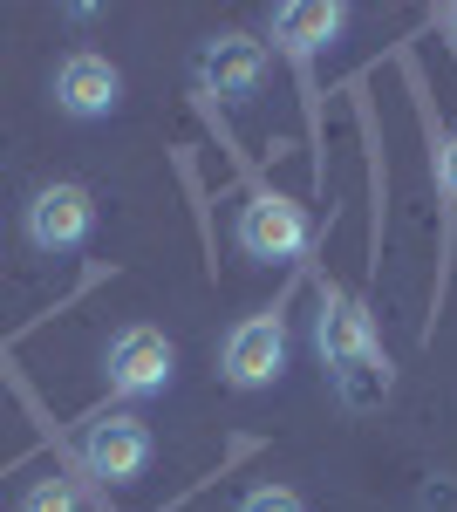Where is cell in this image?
Returning <instances> with one entry per match:
<instances>
[{"label":"cell","instance_id":"12","mask_svg":"<svg viewBox=\"0 0 457 512\" xmlns=\"http://www.w3.org/2000/svg\"><path fill=\"white\" fill-rule=\"evenodd\" d=\"M232 512H307V506H301V492H287V485H253Z\"/></svg>","mask_w":457,"mask_h":512},{"label":"cell","instance_id":"1","mask_svg":"<svg viewBox=\"0 0 457 512\" xmlns=\"http://www.w3.org/2000/svg\"><path fill=\"white\" fill-rule=\"evenodd\" d=\"M171 376H178V342L164 335V328H151V321H137V328H123V335H110V349H103V383H110L116 396H157L171 390Z\"/></svg>","mask_w":457,"mask_h":512},{"label":"cell","instance_id":"5","mask_svg":"<svg viewBox=\"0 0 457 512\" xmlns=\"http://www.w3.org/2000/svg\"><path fill=\"white\" fill-rule=\"evenodd\" d=\"M21 226H28V246H41V253H76L96 233V198L82 185H41Z\"/></svg>","mask_w":457,"mask_h":512},{"label":"cell","instance_id":"11","mask_svg":"<svg viewBox=\"0 0 457 512\" xmlns=\"http://www.w3.org/2000/svg\"><path fill=\"white\" fill-rule=\"evenodd\" d=\"M21 512H82V492L69 478H35L28 499H21Z\"/></svg>","mask_w":457,"mask_h":512},{"label":"cell","instance_id":"7","mask_svg":"<svg viewBox=\"0 0 457 512\" xmlns=\"http://www.w3.org/2000/svg\"><path fill=\"white\" fill-rule=\"evenodd\" d=\"M198 82H205V96H219V103H253L260 82H267V48H260L253 35L205 41V55H198Z\"/></svg>","mask_w":457,"mask_h":512},{"label":"cell","instance_id":"2","mask_svg":"<svg viewBox=\"0 0 457 512\" xmlns=\"http://www.w3.org/2000/svg\"><path fill=\"white\" fill-rule=\"evenodd\" d=\"M232 239H239V253L246 260H294V253H307V212L294 205V198L280 192H253L246 205H239V226H232Z\"/></svg>","mask_w":457,"mask_h":512},{"label":"cell","instance_id":"4","mask_svg":"<svg viewBox=\"0 0 457 512\" xmlns=\"http://www.w3.org/2000/svg\"><path fill=\"white\" fill-rule=\"evenodd\" d=\"M123 103V69H116L110 55H96V48H76V55H62V69H55V110L76 123H103Z\"/></svg>","mask_w":457,"mask_h":512},{"label":"cell","instance_id":"8","mask_svg":"<svg viewBox=\"0 0 457 512\" xmlns=\"http://www.w3.org/2000/svg\"><path fill=\"white\" fill-rule=\"evenodd\" d=\"M342 28H348L342 0H280L273 7V41L287 55H321V48L342 41Z\"/></svg>","mask_w":457,"mask_h":512},{"label":"cell","instance_id":"3","mask_svg":"<svg viewBox=\"0 0 457 512\" xmlns=\"http://www.w3.org/2000/svg\"><path fill=\"white\" fill-rule=\"evenodd\" d=\"M219 369H226L232 390H267V383H280V369H287V328H280V315L232 321L226 349H219Z\"/></svg>","mask_w":457,"mask_h":512},{"label":"cell","instance_id":"6","mask_svg":"<svg viewBox=\"0 0 457 512\" xmlns=\"http://www.w3.org/2000/svg\"><path fill=\"white\" fill-rule=\"evenodd\" d=\"M82 465L103 478V485H130V478H144V465H151V424L130 417V410H116V417H103V424H89V437H82Z\"/></svg>","mask_w":457,"mask_h":512},{"label":"cell","instance_id":"13","mask_svg":"<svg viewBox=\"0 0 457 512\" xmlns=\"http://www.w3.org/2000/svg\"><path fill=\"white\" fill-rule=\"evenodd\" d=\"M437 185H444V192L457 198V137L444 144V151H437Z\"/></svg>","mask_w":457,"mask_h":512},{"label":"cell","instance_id":"10","mask_svg":"<svg viewBox=\"0 0 457 512\" xmlns=\"http://www.w3.org/2000/svg\"><path fill=\"white\" fill-rule=\"evenodd\" d=\"M335 396H342L348 410H382L389 403V355H355V362H342L335 369Z\"/></svg>","mask_w":457,"mask_h":512},{"label":"cell","instance_id":"9","mask_svg":"<svg viewBox=\"0 0 457 512\" xmlns=\"http://www.w3.org/2000/svg\"><path fill=\"white\" fill-rule=\"evenodd\" d=\"M314 349H321L328 369H342V362H355V355H369V349H376V335H369V308L348 301V294H328V301H321V321H314Z\"/></svg>","mask_w":457,"mask_h":512}]
</instances>
